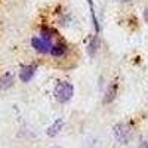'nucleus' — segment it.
I'll use <instances>...</instances> for the list:
<instances>
[{"instance_id": "9", "label": "nucleus", "mask_w": 148, "mask_h": 148, "mask_svg": "<svg viewBox=\"0 0 148 148\" xmlns=\"http://www.w3.org/2000/svg\"><path fill=\"white\" fill-rule=\"evenodd\" d=\"M116 93H117V86L116 84H111L110 86V89L107 90V93H105V99H104V102H111L116 98Z\"/></svg>"}, {"instance_id": "8", "label": "nucleus", "mask_w": 148, "mask_h": 148, "mask_svg": "<svg viewBox=\"0 0 148 148\" xmlns=\"http://www.w3.org/2000/svg\"><path fill=\"white\" fill-rule=\"evenodd\" d=\"M65 53V46L64 45H52L51 47V55L55 56V58H59V56H62Z\"/></svg>"}, {"instance_id": "5", "label": "nucleus", "mask_w": 148, "mask_h": 148, "mask_svg": "<svg viewBox=\"0 0 148 148\" xmlns=\"http://www.w3.org/2000/svg\"><path fill=\"white\" fill-rule=\"evenodd\" d=\"M12 84H14V74L8 71L0 77V90H8Z\"/></svg>"}, {"instance_id": "13", "label": "nucleus", "mask_w": 148, "mask_h": 148, "mask_svg": "<svg viewBox=\"0 0 148 148\" xmlns=\"http://www.w3.org/2000/svg\"><path fill=\"white\" fill-rule=\"evenodd\" d=\"M52 148H62V147H52Z\"/></svg>"}, {"instance_id": "7", "label": "nucleus", "mask_w": 148, "mask_h": 148, "mask_svg": "<svg viewBox=\"0 0 148 148\" xmlns=\"http://www.w3.org/2000/svg\"><path fill=\"white\" fill-rule=\"evenodd\" d=\"M98 49H99V37L93 36L89 42V45H88V53H89L90 58H93L98 53Z\"/></svg>"}, {"instance_id": "2", "label": "nucleus", "mask_w": 148, "mask_h": 148, "mask_svg": "<svg viewBox=\"0 0 148 148\" xmlns=\"http://www.w3.org/2000/svg\"><path fill=\"white\" fill-rule=\"evenodd\" d=\"M113 133H114V138L117 142L120 144H127L130 136H132V129L127 123H117V125L113 127Z\"/></svg>"}, {"instance_id": "11", "label": "nucleus", "mask_w": 148, "mask_h": 148, "mask_svg": "<svg viewBox=\"0 0 148 148\" xmlns=\"http://www.w3.org/2000/svg\"><path fill=\"white\" fill-rule=\"evenodd\" d=\"M144 18H145V21H147V24H148V8L144 10Z\"/></svg>"}, {"instance_id": "4", "label": "nucleus", "mask_w": 148, "mask_h": 148, "mask_svg": "<svg viewBox=\"0 0 148 148\" xmlns=\"http://www.w3.org/2000/svg\"><path fill=\"white\" fill-rule=\"evenodd\" d=\"M36 65H22L21 67V71H19V80L24 82V83H28L31 82V79L34 77L36 74Z\"/></svg>"}, {"instance_id": "12", "label": "nucleus", "mask_w": 148, "mask_h": 148, "mask_svg": "<svg viewBox=\"0 0 148 148\" xmlns=\"http://www.w3.org/2000/svg\"><path fill=\"white\" fill-rule=\"evenodd\" d=\"M117 2H130V0H117Z\"/></svg>"}, {"instance_id": "1", "label": "nucleus", "mask_w": 148, "mask_h": 148, "mask_svg": "<svg viewBox=\"0 0 148 148\" xmlns=\"http://www.w3.org/2000/svg\"><path fill=\"white\" fill-rule=\"evenodd\" d=\"M73 93H74V88L68 82H59L53 89V95L56 98V101L59 102H68L73 98Z\"/></svg>"}, {"instance_id": "10", "label": "nucleus", "mask_w": 148, "mask_h": 148, "mask_svg": "<svg viewBox=\"0 0 148 148\" xmlns=\"http://www.w3.org/2000/svg\"><path fill=\"white\" fill-rule=\"evenodd\" d=\"M89 2V8H90V15H92V22H93V27H95V31L99 33V24H98V19L95 16V10H93V5H92V0H88Z\"/></svg>"}, {"instance_id": "3", "label": "nucleus", "mask_w": 148, "mask_h": 148, "mask_svg": "<svg viewBox=\"0 0 148 148\" xmlns=\"http://www.w3.org/2000/svg\"><path fill=\"white\" fill-rule=\"evenodd\" d=\"M31 46L36 49V51H39L40 53H47L51 52V47H52V42H46L40 37H33L31 39Z\"/></svg>"}, {"instance_id": "6", "label": "nucleus", "mask_w": 148, "mask_h": 148, "mask_svg": "<svg viewBox=\"0 0 148 148\" xmlns=\"http://www.w3.org/2000/svg\"><path fill=\"white\" fill-rule=\"evenodd\" d=\"M62 125H64V121L61 120V119H56V120L53 121V125H52L51 127H47L46 135H47V136H51V138H55L56 135L61 132V129H62Z\"/></svg>"}]
</instances>
